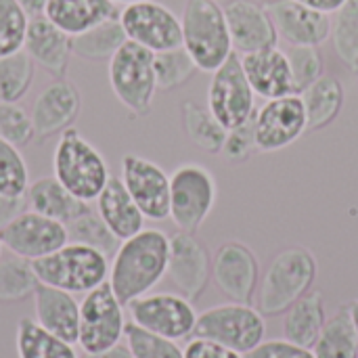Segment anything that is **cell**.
Masks as SVG:
<instances>
[{"instance_id":"30bf717a","label":"cell","mask_w":358,"mask_h":358,"mask_svg":"<svg viewBox=\"0 0 358 358\" xmlns=\"http://www.w3.org/2000/svg\"><path fill=\"white\" fill-rule=\"evenodd\" d=\"M208 109L227 130L254 117L256 92L243 71L241 55L233 52L216 71H212L208 86Z\"/></svg>"},{"instance_id":"ba28073f","label":"cell","mask_w":358,"mask_h":358,"mask_svg":"<svg viewBox=\"0 0 358 358\" xmlns=\"http://www.w3.org/2000/svg\"><path fill=\"white\" fill-rule=\"evenodd\" d=\"M218 197L214 174L195 162L180 164L170 176V218L185 233H197Z\"/></svg>"},{"instance_id":"7a4b0ae2","label":"cell","mask_w":358,"mask_h":358,"mask_svg":"<svg viewBox=\"0 0 358 358\" xmlns=\"http://www.w3.org/2000/svg\"><path fill=\"white\" fill-rule=\"evenodd\" d=\"M52 170L57 180L82 201H94L111 178L103 153L78 130L67 128L61 132L55 153Z\"/></svg>"},{"instance_id":"681fc988","label":"cell","mask_w":358,"mask_h":358,"mask_svg":"<svg viewBox=\"0 0 358 358\" xmlns=\"http://www.w3.org/2000/svg\"><path fill=\"white\" fill-rule=\"evenodd\" d=\"M21 2V6L27 10V15L29 17H34V15H42L44 13V8H46V4H48V0H19Z\"/></svg>"},{"instance_id":"f546056e","label":"cell","mask_w":358,"mask_h":358,"mask_svg":"<svg viewBox=\"0 0 358 358\" xmlns=\"http://www.w3.org/2000/svg\"><path fill=\"white\" fill-rule=\"evenodd\" d=\"M313 352L315 358H358V334L348 306H342L325 321Z\"/></svg>"},{"instance_id":"8992f818","label":"cell","mask_w":358,"mask_h":358,"mask_svg":"<svg viewBox=\"0 0 358 358\" xmlns=\"http://www.w3.org/2000/svg\"><path fill=\"white\" fill-rule=\"evenodd\" d=\"M153 59L155 52L132 40H126L109 59V86L134 117H145L151 111V103L157 92Z\"/></svg>"},{"instance_id":"ffe728a7","label":"cell","mask_w":358,"mask_h":358,"mask_svg":"<svg viewBox=\"0 0 358 358\" xmlns=\"http://www.w3.org/2000/svg\"><path fill=\"white\" fill-rule=\"evenodd\" d=\"M224 17L237 55H248L273 48L279 42L277 29L264 8L254 0H231L224 6Z\"/></svg>"},{"instance_id":"ac0fdd59","label":"cell","mask_w":358,"mask_h":358,"mask_svg":"<svg viewBox=\"0 0 358 358\" xmlns=\"http://www.w3.org/2000/svg\"><path fill=\"white\" fill-rule=\"evenodd\" d=\"M82 111V94L80 88L67 80L57 78L48 86L42 88V92L34 101L31 109V122L36 130V141L42 143L55 134L65 132L73 126Z\"/></svg>"},{"instance_id":"d6a6232c","label":"cell","mask_w":358,"mask_h":358,"mask_svg":"<svg viewBox=\"0 0 358 358\" xmlns=\"http://www.w3.org/2000/svg\"><path fill=\"white\" fill-rule=\"evenodd\" d=\"M34 76L36 63L23 48L0 57V101L19 103L29 92Z\"/></svg>"},{"instance_id":"7bdbcfd3","label":"cell","mask_w":358,"mask_h":358,"mask_svg":"<svg viewBox=\"0 0 358 358\" xmlns=\"http://www.w3.org/2000/svg\"><path fill=\"white\" fill-rule=\"evenodd\" d=\"M258 147H256V136H254V117H250L245 124H241L237 128L227 130V138H224V147H222V155L227 162L241 164V162L250 159V155Z\"/></svg>"},{"instance_id":"60d3db41","label":"cell","mask_w":358,"mask_h":358,"mask_svg":"<svg viewBox=\"0 0 358 358\" xmlns=\"http://www.w3.org/2000/svg\"><path fill=\"white\" fill-rule=\"evenodd\" d=\"M0 138L23 149L36 138L31 115L17 103L0 101Z\"/></svg>"},{"instance_id":"4316f807","label":"cell","mask_w":358,"mask_h":358,"mask_svg":"<svg viewBox=\"0 0 358 358\" xmlns=\"http://www.w3.org/2000/svg\"><path fill=\"white\" fill-rule=\"evenodd\" d=\"M325 321H327V317H325L323 294L308 292L285 313L283 338L298 346L313 348L325 327Z\"/></svg>"},{"instance_id":"b9f144b4","label":"cell","mask_w":358,"mask_h":358,"mask_svg":"<svg viewBox=\"0 0 358 358\" xmlns=\"http://www.w3.org/2000/svg\"><path fill=\"white\" fill-rule=\"evenodd\" d=\"M287 59L298 94L323 76V57L319 46H289Z\"/></svg>"},{"instance_id":"7c38bea8","label":"cell","mask_w":358,"mask_h":358,"mask_svg":"<svg viewBox=\"0 0 358 358\" xmlns=\"http://www.w3.org/2000/svg\"><path fill=\"white\" fill-rule=\"evenodd\" d=\"M120 23L128 40L149 48L151 52L182 46L180 17L157 0L126 4L124 10H120Z\"/></svg>"},{"instance_id":"44dd1931","label":"cell","mask_w":358,"mask_h":358,"mask_svg":"<svg viewBox=\"0 0 358 358\" xmlns=\"http://www.w3.org/2000/svg\"><path fill=\"white\" fill-rule=\"evenodd\" d=\"M23 50L40 65L46 73L57 78H67L69 59L73 55L71 36L59 29L44 15L29 17V25L25 31Z\"/></svg>"},{"instance_id":"83f0119b","label":"cell","mask_w":358,"mask_h":358,"mask_svg":"<svg viewBox=\"0 0 358 358\" xmlns=\"http://www.w3.org/2000/svg\"><path fill=\"white\" fill-rule=\"evenodd\" d=\"M304 109H306V128L321 130L327 128L342 111L346 90L344 84L329 73H323L317 82H313L306 90L300 92Z\"/></svg>"},{"instance_id":"7402d4cb","label":"cell","mask_w":358,"mask_h":358,"mask_svg":"<svg viewBox=\"0 0 358 358\" xmlns=\"http://www.w3.org/2000/svg\"><path fill=\"white\" fill-rule=\"evenodd\" d=\"M241 65L254 92L266 101L298 94L287 52L279 46L241 55Z\"/></svg>"},{"instance_id":"836d02e7","label":"cell","mask_w":358,"mask_h":358,"mask_svg":"<svg viewBox=\"0 0 358 358\" xmlns=\"http://www.w3.org/2000/svg\"><path fill=\"white\" fill-rule=\"evenodd\" d=\"M329 38L338 59L350 71H358V0H346V4L334 13Z\"/></svg>"},{"instance_id":"7dc6e473","label":"cell","mask_w":358,"mask_h":358,"mask_svg":"<svg viewBox=\"0 0 358 358\" xmlns=\"http://www.w3.org/2000/svg\"><path fill=\"white\" fill-rule=\"evenodd\" d=\"M296 2H300L308 8H315L319 13H325V15H334L346 4V0H296Z\"/></svg>"},{"instance_id":"5bb4252c","label":"cell","mask_w":358,"mask_h":358,"mask_svg":"<svg viewBox=\"0 0 358 358\" xmlns=\"http://www.w3.org/2000/svg\"><path fill=\"white\" fill-rule=\"evenodd\" d=\"M306 109L300 94L266 101L254 115L256 147L262 153L281 151L306 132Z\"/></svg>"},{"instance_id":"484cf974","label":"cell","mask_w":358,"mask_h":358,"mask_svg":"<svg viewBox=\"0 0 358 358\" xmlns=\"http://www.w3.org/2000/svg\"><path fill=\"white\" fill-rule=\"evenodd\" d=\"M42 15L73 38L107 19L120 17V10L111 0H48Z\"/></svg>"},{"instance_id":"d4e9b609","label":"cell","mask_w":358,"mask_h":358,"mask_svg":"<svg viewBox=\"0 0 358 358\" xmlns=\"http://www.w3.org/2000/svg\"><path fill=\"white\" fill-rule=\"evenodd\" d=\"M25 201H27V210L59 220L65 227L92 208L88 201H82L71 191H67L57 180V176H40L31 180L25 193Z\"/></svg>"},{"instance_id":"e0dca14e","label":"cell","mask_w":358,"mask_h":358,"mask_svg":"<svg viewBox=\"0 0 358 358\" xmlns=\"http://www.w3.org/2000/svg\"><path fill=\"white\" fill-rule=\"evenodd\" d=\"M260 264L256 254L241 241H227L216 250L212 279L231 302L250 304L258 285Z\"/></svg>"},{"instance_id":"f5cc1de1","label":"cell","mask_w":358,"mask_h":358,"mask_svg":"<svg viewBox=\"0 0 358 358\" xmlns=\"http://www.w3.org/2000/svg\"><path fill=\"white\" fill-rule=\"evenodd\" d=\"M2 248H4V245H2V241H0V258H2Z\"/></svg>"},{"instance_id":"e575fe53","label":"cell","mask_w":358,"mask_h":358,"mask_svg":"<svg viewBox=\"0 0 358 358\" xmlns=\"http://www.w3.org/2000/svg\"><path fill=\"white\" fill-rule=\"evenodd\" d=\"M67 235L69 241L73 243H82L88 245L92 250H99L101 254H105L107 258H113V254L120 248V239L113 235V231L103 222V218L96 214L94 208H90L86 214H82L80 218L71 220L67 224Z\"/></svg>"},{"instance_id":"9a60e30c","label":"cell","mask_w":358,"mask_h":358,"mask_svg":"<svg viewBox=\"0 0 358 358\" xmlns=\"http://www.w3.org/2000/svg\"><path fill=\"white\" fill-rule=\"evenodd\" d=\"M149 220H166L170 218V176L155 162L138 155L126 153L122 159V176H120Z\"/></svg>"},{"instance_id":"4dcf8cb0","label":"cell","mask_w":358,"mask_h":358,"mask_svg":"<svg viewBox=\"0 0 358 358\" xmlns=\"http://www.w3.org/2000/svg\"><path fill=\"white\" fill-rule=\"evenodd\" d=\"M180 117H182L185 134L193 145H197L199 149L212 155L222 153L227 128L212 115L210 109L197 105L195 101H185L180 107Z\"/></svg>"},{"instance_id":"bcb514c9","label":"cell","mask_w":358,"mask_h":358,"mask_svg":"<svg viewBox=\"0 0 358 358\" xmlns=\"http://www.w3.org/2000/svg\"><path fill=\"white\" fill-rule=\"evenodd\" d=\"M27 210L25 197H8L0 195V229H4L10 220H15L21 212Z\"/></svg>"},{"instance_id":"f6af8a7d","label":"cell","mask_w":358,"mask_h":358,"mask_svg":"<svg viewBox=\"0 0 358 358\" xmlns=\"http://www.w3.org/2000/svg\"><path fill=\"white\" fill-rule=\"evenodd\" d=\"M185 358H245V355L203 338H193L185 348Z\"/></svg>"},{"instance_id":"d590c367","label":"cell","mask_w":358,"mask_h":358,"mask_svg":"<svg viewBox=\"0 0 358 358\" xmlns=\"http://www.w3.org/2000/svg\"><path fill=\"white\" fill-rule=\"evenodd\" d=\"M36 285L38 279L29 260L0 258V302H23L34 296Z\"/></svg>"},{"instance_id":"d6986e66","label":"cell","mask_w":358,"mask_h":358,"mask_svg":"<svg viewBox=\"0 0 358 358\" xmlns=\"http://www.w3.org/2000/svg\"><path fill=\"white\" fill-rule=\"evenodd\" d=\"M264 8L279 40L289 46H321L331 34V17L296 0H266Z\"/></svg>"},{"instance_id":"4fadbf2b","label":"cell","mask_w":358,"mask_h":358,"mask_svg":"<svg viewBox=\"0 0 358 358\" xmlns=\"http://www.w3.org/2000/svg\"><path fill=\"white\" fill-rule=\"evenodd\" d=\"M0 241L13 256L36 262L63 248L69 241V235L63 222L25 210L0 229Z\"/></svg>"},{"instance_id":"f907efd6","label":"cell","mask_w":358,"mask_h":358,"mask_svg":"<svg viewBox=\"0 0 358 358\" xmlns=\"http://www.w3.org/2000/svg\"><path fill=\"white\" fill-rule=\"evenodd\" d=\"M348 310H350V317H352V323H355V329L358 334V300L348 304Z\"/></svg>"},{"instance_id":"cb8c5ba5","label":"cell","mask_w":358,"mask_h":358,"mask_svg":"<svg viewBox=\"0 0 358 358\" xmlns=\"http://www.w3.org/2000/svg\"><path fill=\"white\" fill-rule=\"evenodd\" d=\"M94 210L103 218V222L113 231V235L124 241L134 237L145 229V214L128 193L122 178L111 176L101 191V195L94 199Z\"/></svg>"},{"instance_id":"2e32d148","label":"cell","mask_w":358,"mask_h":358,"mask_svg":"<svg viewBox=\"0 0 358 358\" xmlns=\"http://www.w3.org/2000/svg\"><path fill=\"white\" fill-rule=\"evenodd\" d=\"M170 281L178 289L180 296L195 302L203 296L210 277H212V260L206 245L195 237V233L178 231L170 237V256H168V273Z\"/></svg>"},{"instance_id":"9c48e42d","label":"cell","mask_w":358,"mask_h":358,"mask_svg":"<svg viewBox=\"0 0 358 358\" xmlns=\"http://www.w3.org/2000/svg\"><path fill=\"white\" fill-rule=\"evenodd\" d=\"M124 304L117 300L109 281L84 294L80 302L78 346L82 352H103L122 342L126 331Z\"/></svg>"},{"instance_id":"c3c4849f","label":"cell","mask_w":358,"mask_h":358,"mask_svg":"<svg viewBox=\"0 0 358 358\" xmlns=\"http://www.w3.org/2000/svg\"><path fill=\"white\" fill-rule=\"evenodd\" d=\"M80 358H132V352L128 348V344H115L113 348H107L103 352H84Z\"/></svg>"},{"instance_id":"3957f363","label":"cell","mask_w":358,"mask_h":358,"mask_svg":"<svg viewBox=\"0 0 358 358\" xmlns=\"http://www.w3.org/2000/svg\"><path fill=\"white\" fill-rule=\"evenodd\" d=\"M180 25L182 46L199 71H216L235 52L224 8L216 0H187Z\"/></svg>"},{"instance_id":"74e56055","label":"cell","mask_w":358,"mask_h":358,"mask_svg":"<svg viewBox=\"0 0 358 358\" xmlns=\"http://www.w3.org/2000/svg\"><path fill=\"white\" fill-rule=\"evenodd\" d=\"M29 187V170L21 149L0 138V195L25 197Z\"/></svg>"},{"instance_id":"8d00e7d4","label":"cell","mask_w":358,"mask_h":358,"mask_svg":"<svg viewBox=\"0 0 358 358\" xmlns=\"http://www.w3.org/2000/svg\"><path fill=\"white\" fill-rule=\"evenodd\" d=\"M153 65H155L157 90L180 88L197 71V65H195V61L191 59V55L187 52L185 46H176V48H170V50L155 52Z\"/></svg>"},{"instance_id":"5b68a950","label":"cell","mask_w":358,"mask_h":358,"mask_svg":"<svg viewBox=\"0 0 358 358\" xmlns=\"http://www.w3.org/2000/svg\"><path fill=\"white\" fill-rule=\"evenodd\" d=\"M31 268L40 283L73 296L88 294L109 279V258L99 250L73 241L31 262Z\"/></svg>"},{"instance_id":"6da1fadb","label":"cell","mask_w":358,"mask_h":358,"mask_svg":"<svg viewBox=\"0 0 358 358\" xmlns=\"http://www.w3.org/2000/svg\"><path fill=\"white\" fill-rule=\"evenodd\" d=\"M170 256V237L159 229H143L124 239L109 262V285L117 300L128 306L132 300L151 294L166 277Z\"/></svg>"},{"instance_id":"ee69618b","label":"cell","mask_w":358,"mask_h":358,"mask_svg":"<svg viewBox=\"0 0 358 358\" xmlns=\"http://www.w3.org/2000/svg\"><path fill=\"white\" fill-rule=\"evenodd\" d=\"M245 358H315V352L313 348H304L281 338V340H264L252 352H248Z\"/></svg>"},{"instance_id":"ab89813d","label":"cell","mask_w":358,"mask_h":358,"mask_svg":"<svg viewBox=\"0 0 358 358\" xmlns=\"http://www.w3.org/2000/svg\"><path fill=\"white\" fill-rule=\"evenodd\" d=\"M29 15L19 0H0V57L23 48Z\"/></svg>"},{"instance_id":"52a82bcc","label":"cell","mask_w":358,"mask_h":358,"mask_svg":"<svg viewBox=\"0 0 358 358\" xmlns=\"http://www.w3.org/2000/svg\"><path fill=\"white\" fill-rule=\"evenodd\" d=\"M264 336V315L258 308L241 302H229L203 310L197 315V325L193 331V338L216 342L241 355H248L262 344Z\"/></svg>"},{"instance_id":"f35d334b","label":"cell","mask_w":358,"mask_h":358,"mask_svg":"<svg viewBox=\"0 0 358 358\" xmlns=\"http://www.w3.org/2000/svg\"><path fill=\"white\" fill-rule=\"evenodd\" d=\"M124 340L132 352V358H185V350L168 338L155 336L132 321L126 325Z\"/></svg>"},{"instance_id":"816d5d0a","label":"cell","mask_w":358,"mask_h":358,"mask_svg":"<svg viewBox=\"0 0 358 358\" xmlns=\"http://www.w3.org/2000/svg\"><path fill=\"white\" fill-rule=\"evenodd\" d=\"M115 4H134V2H143V0H111Z\"/></svg>"},{"instance_id":"1f68e13d","label":"cell","mask_w":358,"mask_h":358,"mask_svg":"<svg viewBox=\"0 0 358 358\" xmlns=\"http://www.w3.org/2000/svg\"><path fill=\"white\" fill-rule=\"evenodd\" d=\"M126 31L120 23V17L107 19L99 23L96 27L73 36L71 38V48L73 55L86 61H109L117 48L126 42Z\"/></svg>"},{"instance_id":"277c9868","label":"cell","mask_w":358,"mask_h":358,"mask_svg":"<svg viewBox=\"0 0 358 358\" xmlns=\"http://www.w3.org/2000/svg\"><path fill=\"white\" fill-rule=\"evenodd\" d=\"M317 279L315 254L306 248H287L279 252L260 281L258 310L264 317L285 315Z\"/></svg>"},{"instance_id":"f1b7e54d","label":"cell","mask_w":358,"mask_h":358,"mask_svg":"<svg viewBox=\"0 0 358 358\" xmlns=\"http://www.w3.org/2000/svg\"><path fill=\"white\" fill-rule=\"evenodd\" d=\"M15 348L19 358H80L73 344L50 334L29 317H21L17 323Z\"/></svg>"},{"instance_id":"8fae6325","label":"cell","mask_w":358,"mask_h":358,"mask_svg":"<svg viewBox=\"0 0 358 358\" xmlns=\"http://www.w3.org/2000/svg\"><path fill=\"white\" fill-rule=\"evenodd\" d=\"M128 313L134 325L174 342L193 336L197 325L193 302L180 294L141 296L128 304Z\"/></svg>"},{"instance_id":"603a6c76","label":"cell","mask_w":358,"mask_h":358,"mask_svg":"<svg viewBox=\"0 0 358 358\" xmlns=\"http://www.w3.org/2000/svg\"><path fill=\"white\" fill-rule=\"evenodd\" d=\"M31 298L36 321L50 334L76 346L80 331V302L73 294L38 281Z\"/></svg>"}]
</instances>
